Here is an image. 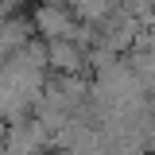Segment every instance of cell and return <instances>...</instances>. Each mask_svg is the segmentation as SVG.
I'll use <instances>...</instances> for the list:
<instances>
[{
  "label": "cell",
  "instance_id": "cell-2",
  "mask_svg": "<svg viewBox=\"0 0 155 155\" xmlns=\"http://www.w3.org/2000/svg\"><path fill=\"white\" fill-rule=\"evenodd\" d=\"M31 23H35V35L43 39H74L81 19L70 4H43L39 0L35 12H31Z\"/></svg>",
  "mask_w": 155,
  "mask_h": 155
},
{
  "label": "cell",
  "instance_id": "cell-4",
  "mask_svg": "<svg viewBox=\"0 0 155 155\" xmlns=\"http://www.w3.org/2000/svg\"><path fill=\"white\" fill-rule=\"evenodd\" d=\"M47 54H51V74H85V47H78V39H47Z\"/></svg>",
  "mask_w": 155,
  "mask_h": 155
},
{
  "label": "cell",
  "instance_id": "cell-3",
  "mask_svg": "<svg viewBox=\"0 0 155 155\" xmlns=\"http://www.w3.org/2000/svg\"><path fill=\"white\" fill-rule=\"evenodd\" d=\"M140 31H143V19L136 16V12H128V8H116L113 16L101 23V43H109L113 51L128 54L136 47V39H140Z\"/></svg>",
  "mask_w": 155,
  "mask_h": 155
},
{
  "label": "cell",
  "instance_id": "cell-1",
  "mask_svg": "<svg viewBox=\"0 0 155 155\" xmlns=\"http://www.w3.org/2000/svg\"><path fill=\"white\" fill-rule=\"evenodd\" d=\"M51 143H54V132L43 124V116L27 113L19 120H8V140L0 155H43V147H51Z\"/></svg>",
  "mask_w": 155,
  "mask_h": 155
}]
</instances>
